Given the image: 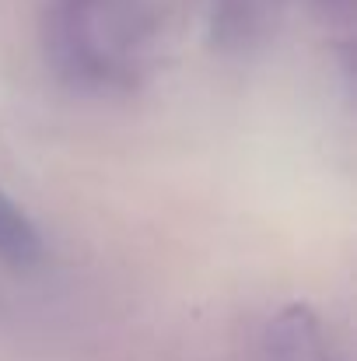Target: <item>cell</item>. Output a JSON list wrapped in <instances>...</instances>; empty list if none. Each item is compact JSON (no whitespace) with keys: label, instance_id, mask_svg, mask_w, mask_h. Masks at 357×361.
<instances>
[{"label":"cell","instance_id":"obj_4","mask_svg":"<svg viewBox=\"0 0 357 361\" xmlns=\"http://www.w3.org/2000/svg\"><path fill=\"white\" fill-rule=\"evenodd\" d=\"M42 252V242L35 225L11 204V197L0 190V256L7 263H18V267H28L35 263Z\"/></svg>","mask_w":357,"mask_h":361},{"label":"cell","instance_id":"obj_3","mask_svg":"<svg viewBox=\"0 0 357 361\" xmlns=\"http://www.w3.org/2000/svg\"><path fill=\"white\" fill-rule=\"evenodd\" d=\"M280 7L284 0H218L214 35L225 49H252L277 28Z\"/></svg>","mask_w":357,"mask_h":361},{"label":"cell","instance_id":"obj_1","mask_svg":"<svg viewBox=\"0 0 357 361\" xmlns=\"http://www.w3.org/2000/svg\"><path fill=\"white\" fill-rule=\"evenodd\" d=\"M158 21L147 0H53L46 53L81 92H130L151 67Z\"/></svg>","mask_w":357,"mask_h":361},{"label":"cell","instance_id":"obj_2","mask_svg":"<svg viewBox=\"0 0 357 361\" xmlns=\"http://www.w3.org/2000/svg\"><path fill=\"white\" fill-rule=\"evenodd\" d=\"M266 361H337V355L319 316L308 305H291L266 326Z\"/></svg>","mask_w":357,"mask_h":361}]
</instances>
